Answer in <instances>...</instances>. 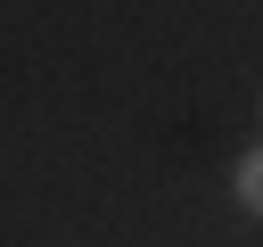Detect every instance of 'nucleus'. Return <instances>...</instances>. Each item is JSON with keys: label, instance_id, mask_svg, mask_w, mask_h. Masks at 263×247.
Instances as JSON below:
<instances>
[{"label": "nucleus", "instance_id": "obj_1", "mask_svg": "<svg viewBox=\"0 0 263 247\" xmlns=\"http://www.w3.org/2000/svg\"><path fill=\"white\" fill-rule=\"evenodd\" d=\"M238 206H247V214H263V148L238 165Z\"/></svg>", "mask_w": 263, "mask_h": 247}]
</instances>
